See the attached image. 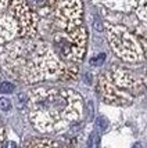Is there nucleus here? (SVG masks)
I'll use <instances>...</instances> for the list:
<instances>
[{
	"label": "nucleus",
	"instance_id": "6e6552de",
	"mask_svg": "<svg viewBox=\"0 0 147 148\" xmlns=\"http://www.w3.org/2000/svg\"><path fill=\"white\" fill-rule=\"evenodd\" d=\"M136 14H137L139 19L144 22V25H147V0H139Z\"/></svg>",
	"mask_w": 147,
	"mask_h": 148
},
{
	"label": "nucleus",
	"instance_id": "f8f14e48",
	"mask_svg": "<svg viewBox=\"0 0 147 148\" xmlns=\"http://www.w3.org/2000/svg\"><path fill=\"white\" fill-rule=\"evenodd\" d=\"M0 110L1 111H10L11 110V101L10 100H7V98H4V97H1L0 98Z\"/></svg>",
	"mask_w": 147,
	"mask_h": 148
},
{
	"label": "nucleus",
	"instance_id": "423d86ee",
	"mask_svg": "<svg viewBox=\"0 0 147 148\" xmlns=\"http://www.w3.org/2000/svg\"><path fill=\"white\" fill-rule=\"evenodd\" d=\"M82 19V3L79 0H61L56 11V22L64 31L79 28Z\"/></svg>",
	"mask_w": 147,
	"mask_h": 148
},
{
	"label": "nucleus",
	"instance_id": "dca6fc26",
	"mask_svg": "<svg viewBox=\"0 0 147 148\" xmlns=\"http://www.w3.org/2000/svg\"><path fill=\"white\" fill-rule=\"evenodd\" d=\"M6 1H7V0H0V7L4 6V4H6Z\"/></svg>",
	"mask_w": 147,
	"mask_h": 148
},
{
	"label": "nucleus",
	"instance_id": "ddd939ff",
	"mask_svg": "<svg viewBox=\"0 0 147 148\" xmlns=\"http://www.w3.org/2000/svg\"><path fill=\"white\" fill-rule=\"evenodd\" d=\"M96 123H97V127H99L100 130H106L107 129V126H108L107 119H106V118H103V116H99V118H97Z\"/></svg>",
	"mask_w": 147,
	"mask_h": 148
},
{
	"label": "nucleus",
	"instance_id": "7ed1b4c3",
	"mask_svg": "<svg viewBox=\"0 0 147 148\" xmlns=\"http://www.w3.org/2000/svg\"><path fill=\"white\" fill-rule=\"evenodd\" d=\"M99 90L107 104L128 105L143 90V83L124 68H114L99 79Z\"/></svg>",
	"mask_w": 147,
	"mask_h": 148
},
{
	"label": "nucleus",
	"instance_id": "f257e3e1",
	"mask_svg": "<svg viewBox=\"0 0 147 148\" xmlns=\"http://www.w3.org/2000/svg\"><path fill=\"white\" fill-rule=\"evenodd\" d=\"M3 66L13 77L26 83L47 79H74L78 69L65 65L45 43H15L3 56Z\"/></svg>",
	"mask_w": 147,
	"mask_h": 148
},
{
	"label": "nucleus",
	"instance_id": "2eb2a0df",
	"mask_svg": "<svg viewBox=\"0 0 147 148\" xmlns=\"http://www.w3.org/2000/svg\"><path fill=\"white\" fill-rule=\"evenodd\" d=\"M4 140V130L0 127V148H1V143Z\"/></svg>",
	"mask_w": 147,
	"mask_h": 148
},
{
	"label": "nucleus",
	"instance_id": "f03ea898",
	"mask_svg": "<svg viewBox=\"0 0 147 148\" xmlns=\"http://www.w3.org/2000/svg\"><path fill=\"white\" fill-rule=\"evenodd\" d=\"M29 121L42 133L67 129L82 115V97L70 89L40 87L28 97Z\"/></svg>",
	"mask_w": 147,
	"mask_h": 148
},
{
	"label": "nucleus",
	"instance_id": "0eeeda50",
	"mask_svg": "<svg viewBox=\"0 0 147 148\" xmlns=\"http://www.w3.org/2000/svg\"><path fill=\"white\" fill-rule=\"evenodd\" d=\"M95 1L118 11H130L137 4V0H95Z\"/></svg>",
	"mask_w": 147,
	"mask_h": 148
},
{
	"label": "nucleus",
	"instance_id": "39448f33",
	"mask_svg": "<svg viewBox=\"0 0 147 148\" xmlns=\"http://www.w3.org/2000/svg\"><path fill=\"white\" fill-rule=\"evenodd\" d=\"M53 45L57 54L64 60L78 62L81 61L86 49V32L83 28L56 33Z\"/></svg>",
	"mask_w": 147,
	"mask_h": 148
},
{
	"label": "nucleus",
	"instance_id": "9d476101",
	"mask_svg": "<svg viewBox=\"0 0 147 148\" xmlns=\"http://www.w3.org/2000/svg\"><path fill=\"white\" fill-rule=\"evenodd\" d=\"M88 148H100V136L99 133L93 132L89 137V141H88Z\"/></svg>",
	"mask_w": 147,
	"mask_h": 148
},
{
	"label": "nucleus",
	"instance_id": "20e7f679",
	"mask_svg": "<svg viewBox=\"0 0 147 148\" xmlns=\"http://www.w3.org/2000/svg\"><path fill=\"white\" fill-rule=\"evenodd\" d=\"M107 29H108L110 45L118 57L129 62L143 60L144 53H143L139 40L125 26L107 25Z\"/></svg>",
	"mask_w": 147,
	"mask_h": 148
},
{
	"label": "nucleus",
	"instance_id": "9b49d317",
	"mask_svg": "<svg viewBox=\"0 0 147 148\" xmlns=\"http://www.w3.org/2000/svg\"><path fill=\"white\" fill-rule=\"evenodd\" d=\"M14 89H15V86L13 83H10V82H3L0 84V91L1 93H13Z\"/></svg>",
	"mask_w": 147,
	"mask_h": 148
},
{
	"label": "nucleus",
	"instance_id": "1a4fd4ad",
	"mask_svg": "<svg viewBox=\"0 0 147 148\" xmlns=\"http://www.w3.org/2000/svg\"><path fill=\"white\" fill-rule=\"evenodd\" d=\"M56 0H29V3L32 4L35 8H51Z\"/></svg>",
	"mask_w": 147,
	"mask_h": 148
},
{
	"label": "nucleus",
	"instance_id": "4468645a",
	"mask_svg": "<svg viewBox=\"0 0 147 148\" xmlns=\"http://www.w3.org/2000/svg\"><path fill=\"white\" fill-rule=\"evenodd\" d=\"M104 58H106V54H99L97 57L90 60V64L92 65H101L103 62H104Z\"/></svg>",
	"mask_w": 147,
	"mask_h": 148
}]
</instances>
